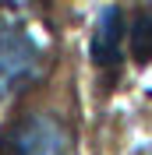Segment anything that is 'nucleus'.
<instances>
[{"mask_svg": "<svg viewBox=\"0 0 152 155\" xmlns=\"http://www.w3.org/2000/svg\"><path fill=\"white\" fill-rule=\"evenodd\" d=\"M64 78L39 74L21 88L0 127V155H78V120Z\"/></svg>", "mask_w": 152, "mask_h": 155, "instance_id": "f257e3e1", "label": "nucleus"}, {"mask_svg": "<svg viewBox=\"0 0 152 155\" xmlns=\"http://www.w3.org/2000/svg\"><path fill=\"white\" fill-rule=\"evenodd\" d=\"M120 39H124V18L117 7H106L103 18H99V28H95V42H92V57L95 64H117L120 57Z\"/></svg>", "mask_w": 152, "mask_h": 155, "instance_id": "f03ea898", "label": "nucleus"}, {"mask_svg": "<svg viewBox=\"0 0 152 155\" xmlns=\"http://www.w3.org/2000/svg\"><path fill=\"white\" fill-rule=\"evenodd\" d=\"M131 49L138 60H149L152 57V11H142L131 25Z\"/></svg>", "mask_w": 152, "mask_h": 155, "instance_id": "7ed1b4c3", "label": "nucleus"}]
</instances>
